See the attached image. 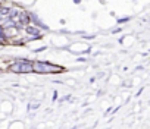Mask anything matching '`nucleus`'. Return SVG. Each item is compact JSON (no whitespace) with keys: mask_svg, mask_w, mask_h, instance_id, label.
<instances>
[{"mask_svg":"<svg viewBox=\"0 0 150 129\" xmlns=\"http://www.w3.org/2000/svg\"><path fill=\"white\" fill-rule=\"evenodd\" d=\"M9 71H12V72H18V74H19V60L11 64V66H9Z\"/></svg>","mask_w":150,"mask_h":129,"instance_id":"nucleus-5","label":"nucleus"},{"mask_svg":"<svg viewBox=\"0 0 150 129\" xmlns=\"http://www.w3.org/2000/svg\"><path fill=\"white\" fill-rule=\"evenodd\" d=\"M125 21H129V18H122V19H119V21H118V22H119V24H121V22H125Z\"/></svg>","mask_w":150,"mask_h":129,"instance_id":"nucleus-6","label":"nucleus"},{"mask_svg":"<svg viewBox=\"0 0 150 129\" xmlns=\"http://www.w3.org/2000/svg\"><path fill=\"white\" fill-rule=\"evenodd\" d=\"M19 72H21V74H30V72H34V71H33V63L28 62V60H22V62H19Z\"/></svg>","mask_w":150,"mask_h":129,"instance_id":"nucleus-2","label":"nucleus"},{"mask_svg":"<svg viewBox=\"0 0 150 129\" xmlns=\"http://www.w3.org/2000/svg\"><path fill=\"white\" fill-rule=\"evenodd\" d=\"M33 71L38 72V74H50V72H62V68L50 64L47 62H34L33 63Z\"/></svg>","mask_w":150,"mask_h":129,"instance_id":"nucleus-1","label":"nucleus"},{"mask_svg":"<svg viewBox=\"0 0 150 129\" xmlns=\"http://www.w3.org/2000/svg\"><path fill=\"white\" fill-rule=\"evenodd\" d=\"M80 2H81V0H74V3H77V5H78Z\"/></svg>","mask_w":150,"mask_h":129,"instance_id":"nucleus-7","label":"nucleus"},{"mask_svg":"<svg viewBox=\"0 0 150 129\" xmlns=\"http://www.w3.org/2000/svg\"><path fill=\"white\" fill-rule=\"evenodd\" d=\"M28 16H30V19L35 24V25H38V27H41V28H44V29H49V27L47 25H44L41 21H40V18L35 15V13H28Z\"/></svg>","mask_w":150,"mask_h":129,"instance_id":"nucleus-3","label":"nucleus"},{"mask_svg":"<svg viewBox=\"0 0 150 129\" xmlns=\"http://www.w3.org/2000/svg\"><path fill=\"white\" fill-rule=\"evenodd\" d=\"M27 32L30 34V35H35L37 38H40V32H38V29L35 28V27H27Z\"/></svg>","mask_w":150,"mask_h":129,"instance_id":"nucleus-4","label":"nucleus"}]
</instances>
